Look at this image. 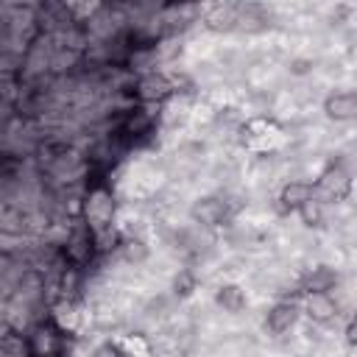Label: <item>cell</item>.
Listing matches in <instances>:
<instances>
[{"label":"cell","instance_id":"1","mask_svg":"<svg viewBox=\"0 0 357 357\" xmlns=\"http://www.w3.org/2000/svg\"><path fill=\"white\" fill-rule=\"evenodd\" d=\"M67 332L59 329L53 321H39L28 329V357H59L64 349Z\"/></svg>","mask_w":357,"mask_h":357},{"label":"cell","instance_id":"2","mask_svg":"<svg viewBox=\"0 0 357 357\" xmlns=\"http://www.w3.org/2000/svg\"><path fill=\"white\" fill-rule=\"evenodd\" d=\"M92 251H95V231H92L84 220H78V223L70 229L67 240H64V259H67L70 265L81 268V265L89 262Z\"/></svg>","mask_w":357,"mask_h":357},{"label":"cell","instance_id":"3","mask_svg":"<svg viewBox=\"0 0 357 357\" xmlns=\"http://www.w3.org/2000/svg\"><path fill=\"white\" fill-rule=\"evenodd\" d=\"M349 187H351V178H349V170L343 167V165H329L321 176H318V181H315V198L318 201H340V198H346L349 195Z\"/></svg>","mask_w":357,"mask_h":357},{"label":"cell","instance_id":"4","mask_svg":"<svg viewBox=\"0 0 357 357\" xmlns=\"http://www.w3.org/2000/svg\"><path fill=\"white\" fill-rule=\"evenodd\" d=\"M84 209H86V220H84V223L98 234L100 229H106V226L112 223V212H114L112 192H109V190H103V187L92 190V192H89V198H86V204H84Z\"/></svg>","mask_w":357,"mask_h":357},{"label":"cell","instance_id":"5","mask_svg":"<svg viewBox=\"0 0 357 357\" xmlns=\"http://www.w3.org/2000/svg\"><path fill=\"white\" fill-rule=\"evenodd\" d=\"M190 215L201 226H220L231 215V209H229V201L223 195H204L190 206Z\"/></svg>","mask_w":357,"mask_h":357},{"label":"cell","instance_id":"6","mask_svg":"<svg viewBox=\"0 0 357 357\" xmlns=\"http://www.w3.org/2000/svg\"><path fill=\"white\" fill-rule=\"evenodd\" d=\"M298 315H301V310L296 301H276L265 315V326L273 335H284L298 324Z\"/></svg>","mask_w":357,"mask_h":357},{"label":"cell","instance_id":"7","mask_svg":"<svg viewBox=\"0 0 357 357\" xmlns=\"http://www.w3.org/2000/svg\"><path fill=\"white\" fill-rule=\"evenodd\" d=\"M170 89L173 86L162 73H145V75H139V81L134 86V95L142 103H156V100H165L170 95Z\"/></svg>","mask_w":357,"mask_h":357},{"label":"cell","instance_id":"8","mask_svg":"<svg viewBox=\"0 0 357 357\" xmlns=\"http://www.w3.org/2000/svg\"><path fill=\"white\" fill-rule=\"evenodd\" d=\"M324 112H326V117L340 120V123L343 120H354V114H357V92L354 89H340V92L326 95Z\"/></svg>","mask_w":357,"mask_h":357},{"label":"cell","instance_id":"9","mask_svg":"<svg viewBox=\"0 0 357 357\" xmlns=\"http://www.w3.org/2000/svg\"><path fill=\"white\" fill-rule=\"evenodd\" d=\"M298 310L307 312L312 321L326 324L337 315V301L332 298V293H304V304Z\"/></svg>","mask_w":357,"mask_h":357},{"label":"cell","instance_id":"10","mask_svg":"<svg viewBox=\"0 0 357 357\" xmlns=\"http://www.w3.org/2000/svg\"><path fill=\"white\" fill-rule=\"evenodd\" d=\"M335 284H337V271L329 268V265H318V268L307 271L304 279H301L304 293H332Z\"/></svg>","mask_w":357,"mask_h":357},{"label":"cell","instance_id":"11","mask_svg":"<svg viewBox=\"0 0 357 357\" xmlns=\"http://www.w3.org/2000/svg\"><path fill=\"white\" fill-rule=\"evenodd\" d=\"M215 304H218L223 312L237 315V312H243V310H245L248 296H245V290H243L240 284L229 282V284H220V287H218V293H215Z\"/></svg>","mask_w":357,"mask_h":357},{"label":"cell","instance_id":"12","mask_svg":"<svg viewBox=\"0 0 357 357\" xmlns=\"http://www.w3.org/2000/svg\"><path fill=\"white\" fill-rule=\"evenodd\" d=\"M310 198H315V190H312V184L310 181H287L284 187H282V192H279V201H282V206L284 209H298V206H304Z\"/></svg>","mask_w":357,"mask_h":357},{"label":"cell","instance_id":"13","mask_svg":"<svg viewBox=\"0 0 357 357\" xmlns=\"http://www.w3.org/2000/svg\"><path fill=\"white\" fill-rule=\"evenodd\" d=\"M120 257H123V262H128V265H142V262L148 259V245H145V240H139V237H126V240L120 243Z\"/></svg>","mask_w":357,"mask_h":357},{"label":"cell","instance_id":"14","mask_svg":"<svg viewBox=\"0 0 357 357\" xmlns=\"http://www.w3.org/2000/svg\"><path fill=\"white\" fill-rule=\"evenodd\" d=\"M298 212V218L307 223V226H321L324 223V201H318V198H310L304 206H298L296 209Z\"/></svg>","mask_w":357,"mask_h":357},{"label":"cell","instance_id":"15","mask_svg":"<svg viewBox=\"0 0 357 357\" xmlns=\"http://www.w3.org/2000/svg\"><path fill=\"white\" fill-rule=\"evenodd\" d=\"M173 287H176V296H190V293L195 290V276H192V273H187V271H181V273L176 276Z\"/></svg>","mask_w":357,"mask_h":357},{"label":"cell","instance_id":"16","mask_svg":"<svg viewBox=\"0 0 357 357\" xmlns=\"http://www.w3.org/2000/svg\"><path fill=\"white\" fill-rule=\"evenodd\" d=\"M287 67L293 75H307V73H312V59H293Z\"/></svg>","mask_w":357,"mask_h":357},{"label":"cell","instance_id":"17","mask_svg":"<svg viewBox=\"0 0 357 357\" xmlns=\"http://www.w3.org/2000/svg\"><path fill=\"white\" fill-rule=\"evenodd\" d=\"M92 357H126V354L120 351V346H114V343H103V346L95 349Z\"/></svg>","mask_w":357,"mask_h":357},{"label":"cell","instance_id":"18","mask_svg":"<svg viewBox=\"0 0 357 357\" xmlns=\"http://www.w3.org/2000/svg\"><path fill=\"white\" fill-rule=\"evenodd\" d=\"M8 332H11V324H8L6 318H0V349H3V343L8 340Z\"/></svg>","mask_w":357,"mask_h":357},{"label":"cell","instance_id":"19","mask_svg":"<svg viewBox=\"0 0 357 357\" xmlns=\"http://www.w3.org/2000/svg\"><path fill=\"white\" fill-rule=\"evenodd\" d=\"M346 340L354 343V321H349V326H346Z\"/></svg>","mask_w":357,"mask_h":357}]
</instances>
